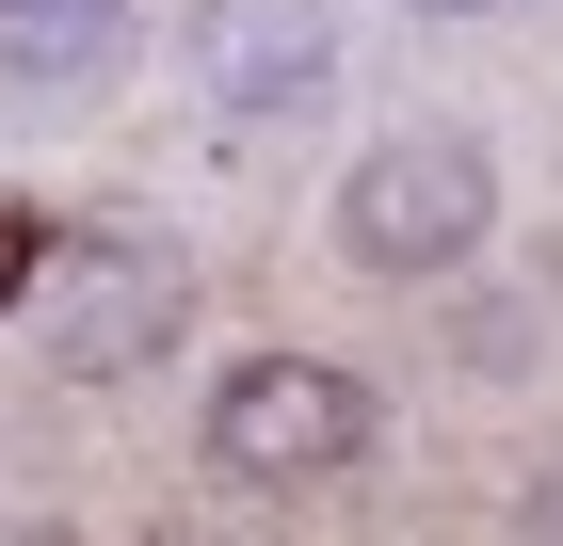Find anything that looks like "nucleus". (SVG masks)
<instances>
[{"instance_id":"4","label":"nucleus","mask_w":563,"mask_h":546,"mask_svg":"<svg viewBox=\"0 0 563 546\" xmlns=\"http://www.w3.org/2000/svg\"><path fill=\"white\" fill-rule=\"evenodd\" d=\"M177 81L210 129H290L339 97V0H177Z\"/></svg>"},{"instance_id":"10","label":"nucleus","mask_w":563,"mask_h":546,"mask_svg":"<svg viewBox=\"0 0 563 546\" xmlns=\"http://www.w3.org/2000/svg\"><path fill=\"white\" fill-rule=\"evenodd\" d=\"M548 290H563V242H548Z\"/></svg>"},{"instance_id":"9","label":"nucleus","mask_w":563,"mask_h":546,"mask_svg":"<svg viewBox=\"0 0 563 546\" xmlns=\"http://www.w3.org/2000/svg\"><path fill=\"white\" fill-rule=\"evenodd\" d=\"M162 546H225V531H162Z\"/></svg>"},{"instance_id":"6","label":"nucleus","mask_w":563,"mask_h":546,"mask_svg":"<svg viewBox=\"0 0 563 546\" xmlns=\"http://www.w3.org/2000/svg\"><path fill=\"white\" fill-rule=\"evenodd\" d=\"M402 16H434V33H483V16H516V0H402Z\"/></svg>"},{"instance_id":"1","label":"nucleus","mask_w":563,"mask_h":546,"mask_svg":"<svg viewBox=\"0 0 563 546\" xmlns=\"http://www.w3.org/2000/svg\"><path fill=\"white\" fill-rule=\"evenodd\" d=\"M322 242L371 274V290H451L483 242H499V145H483L467 113H402L354 145L339 210H322Z\"/></svg>"},{"instance_id":"2","label":"nucleus","mask_w":563,"mask_h":546,"mask_svg":"<svg viewBox=\"0 0 563 546\" xmlns=\"http://www.w3.org/2000/svg\"><path fill=\"white\" fill-rule=\"evenodd\" d=\"M371 434H387V402H371V370H339V354H225L210 370V419H194V466H210L225 499H306V482H339V466H371Z\"/></svg>"},{"instance_id":"3","label":"nucleus","mask_w":563,"mask_h":546,"mask_svg":"<svg viewBox=\"0 0 563 546\" xmlns=\"http://www.w3.org/2000/svg\"><path fill=\"white\" fill-rule=\"evenodd\" d=\"M194 290H210V274H194V242H177V225H97V242L33 290V305H48V370H65V386H130V370H162L177 337H194Z\"/></svg>"},{"instance_id":"8","label":"nucleus","mask_w":563,"mask_h":546,"mask_svg":"<svg viewBox=\"0 0 563 546\" xmlns=\"http://www.w3.org/2000/svg\"><path fill=\"white\" fill-rule=\"evenodd\" d=\"M531 546H563V466H548V482H531Z\"/></svg>"},{"instance_id":"5","label":"nucleus","mask_w":563,"mask_h":546,"mask_svg":"<svg viewBox=\"0 0 563 546\" xmlns=\"http://www.w3.org/2000/svg\"><path fill=\"white\" fill-rule=\"evenodd\" d=\"M130 48H145V0H0V97H16V113L113 97Z\"/></svg>"},{"instance_id":"7","label":"nucleus","mask_w":563,"mask_h":546,"mask_svg":"<svg viewBox=\"0 0 563 546\" xmlns=\"http://www.w3.org/2000/svg\"><path fill=\"white\" fill-rule=\"evenodd\" d=\"M0 546H81V531H65V514H0Z\"/></svg>"}]
</instances>
